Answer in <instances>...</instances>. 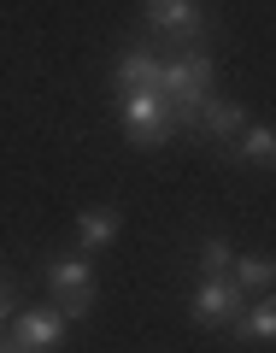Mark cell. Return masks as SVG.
<instances>
[{
  "label": "cell",
  "mask_w": 276,
  "mask_h": 353,
  "mask_svg": "<svg viewBox=\"0 0 276 353\" xmlns=\"http://www.w3.org/2000/svg\"><path fill=\"white\" fill-rule=\"evenodd\" d=\"M118 88H159L171 101L176 124H194V106L212 94V53H176V59H153L147 48H129L118 59Z\"/></svg>",
  "instance_id": "6da1fadb"
},
{
  "label": "cell",
  "mask_w": 276,
  "mask_h": 353,
  "mask_svg": "<svg viewBox=\"0 0 276 353\" xmlns=\"http://www.w3.org/2000/svg\"><path fill=\"white\" fill-rule=\"evenodd\" d=\"M124 130H129V148H164L182 124L159 88H124Z\"/></svg>",
  "instance_id": "7a4b0ae2"
},
{
  "label": "cell",
  "mask_w": 276,
  "mask_h": 353,
  "mask_svg": "<svg viewBox=\"0 0 276 353\" xmlns=\"http://www.w3.org/2000/svg\"><path fill=\"white\" fill-rule=\"evenodd\" d=\"M47 289L59 294L65 318H83L94 306V265L83 253H59V259H47Z\"/></svg>",
  "instance_id": "3957f363"
},
{
  "label": "cell",
  "mask_w": 276,
  "mask_h": 353,
  "mask_svg": "<svg viewBox=\"0 0 276 353\" xmlns=\"http://www.w3.org/2000/svg\"><path fill=\"white\" fill-rule=\"evenodd\" d=\"M241 306H247V294H241L235 283H229V271H224V277H206L200 289H194V301H189V318H194L200 330H224L229 318L241 312Z\"/></svg>",
  "instance_id": "277c9868"
},
{
  "label": "cell",
  "mask_w": 276,
  "mask_h": 353,
  "mask_svg": "<svg viewBox=\"0 0 276 353\" xmlns=\"http://www.w3.org/2000/svg\"><path fill=\"white\" fill-rule=\"evenodd\" d=\"M65 324H71V318H65L59 306H30V312L12 318L6 341L24 347V353H47V347H59V341H65Z\"/></svg>",
  "instance_id": "5b68a950"
},
{
  "label": "cell",
  "mask_w": 276,
  "mask_h": 353,
  "mask_svg": "<svg viewBox=\"0 0 276 353\" xmlns=\"http://www.w3.org/2000/svg\"><path fill=\"white\" fill-rule=\"evenodd\" d=\"M194 124L206 130V141H217V148H235V136L247 130V112H241L235 101H217V94H206L200 106H194Z\"/></svg>",
  "instance_id": "8992f818"
},
{
  "label": "cell",
  "mask_w": 276,
  "mask_h": 353,
  "mask_svg": "<svg viewBox=\"0 0 276 353\" xmlns=\"http://www.w3.org/2000/svg\"><path fill=\"white\" fill-rule=\"evenodd\" d=\"M141 18H147V30H159V36H194V30L206 24V12L194 0H147Z\"/></svg>",
  "instance_id": "52a82bcc"
},
{
  "label": "cell",
  "mask_w": 276,
  "mask_h": 353,
  "mask_svg": "<svg viewBox=\"0 0 276 353\" xmlns=\"http://www.w3.org/2000/svg\"><path fill=\"white\" fill-rule=\"evenodd\" d=\"M118 224H124V218H118L112 206H88V212L76 218V248H83V253L112 248V241H118Z\"/></svg>",
  "instance_id": "ba28073f"
},
{
  "label": "cell",
  "mask_w": 276,
  "mask_h": 353,
  "mask_svg": "<svg viewBox=\"0 0 276 353\" xmlns=\"http://www.w3.org/2000/svg\"><path fill=\"white\" fill-rule=\"evenodd\" d=\"M229 336H235V341H270V336H276V306H270V301L241 306V312L229 318Z\"/></svg>",
  "instance_id": "9c48e42d"
},
{
  "label": "cell",
  "mask_w": 276,
  "mask_h": 353,
  "mask_svg": "<svg viewBox=\"0 0 276 353\" xmlns=\"http://www.w3.org/2000/svg\"><path fill=\"white\" fill-rule=\"evenodd\" d=\"M270 277H276V265L270 259H264V253H247V259H229V283H235V289L241 294H247V289H270Z\"/></svg>",
  "instance_id": "30bf717a"
},
{
  "label": "cell",
  "mask_w": 276,
  "mask_h": 353,
  "mask_svg": "<svg viewBox=\"0 0 276 353\" xmlns=\"http://www.w3.org/2000/svg\"><path fill=\"white\" fill-rule=\"evenodd\" d=\"M235 159H247V165H270V153H276V136H270V124H247V136H235Z\"/></svg>",
  "instance_id": "8fae6325"
},
{
  "label": "cell",
  "mask_w": 276,
  "mask_h": 353,
  "mask_svg": "<svg viewBox=\"0 0 276 353\" xmlns=\"http://www.w3.org/2000/svg\"><path fill=\"white\" fill-rule=\"evenodd\" d=\"M229 259H235V248H229L224 236H206V241H200V271H206V277H224Z\"/></svg>",
  "instance_id": "7c38bea8"
},
{
  "label": "cell",
  "mask_w": 276,
  "mask_h": 353,
  "mask_svg": "<svg viewBox=\"0 0 276 353\" xmlns=\"http://www.w3.org/2000/svg\"><path fill=\"white\" fill-rule=\"evenodd\" d=\"M6 306H12V294H6V289H0V318H6Z\"/></svg>",
  "instance_id": "4fadbf2b"
},
{
  "label": "cell",
  "mask_w": 276,
  "mask_h": 353,
  "mask_svg": "<svg viewBox=\"0 0 276 353\" xmlns=\"http://www.w3.org/2000/svg\"><path fill=\"white\" fill-rule=\"evenodd\" d=\"M0 353H24V347H12V341H0Z\"/></svg>",
  "instance_id": "5bb4252c"
}]
</instances>
